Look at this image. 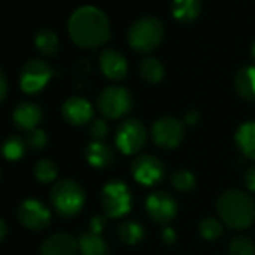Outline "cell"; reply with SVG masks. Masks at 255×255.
I'll return each instance as SVG.
<instances>
[{"label":"cell","mask_w":255,"mask_h":255,"mask_svg":"<svg viewBox=\"0 0 255 255\" xmlns=\"http://www.w3.org/2000/svg\"><path fill=\"white\" fill-rule=\"evenodd\" d=\"M117 236L126 245H137L144 239V228L135 221H123L117 225Z\"/></svg>","instance_id":"23"},{"label":"cell","mask_w":255,"mask_h":255,"mask_svg":"<svg viewBox=\"0 0 255 255\" xmlns=\"http://www.w3.org/2000/svg\"><path fill=\"white\" fill-rule=\"evenodd\" d=\"M17 218L23 227L32 231H42L51 222L50 209L39 200H24L17 209Z\"/></svg>","instance_id":"10"},{"label":"cell","mask_w":255,"mask_h":255,"mask_svg":"<svg viewBox=\"0 0 255 255\" xmlns=\"http://www.w3.org/2000/svg\"><path fill=\"white\" fill-rule=\"evenodd\" d=\"M68 32L74 44L81 48H98L107 44L111 36L108 17L92 5L80 6L72 12Z\"/></svg>","instance_id":"1"},{"label":"cell","mask_w":255,"mask_h":255,"mask_svg":"<svg viewBox=\"0 0 255 255\" xmlns=\"http://www.w3.org/2000/svg\"><path fill=\"white\" fill-rule=\"evenodd\" d=\"M35 45L38 48V51L47 57H54L57 56L59 50H60V42L57 35L50 30V29H41L36 36H35Z\"/></svg>","instance_id":"21"},{"label":"cell","mask_w":255,"mask_h":255,"mask_svg":"<svg viewBox=\"0 0 255 255\" xmlns=\"http://www.w3.org/2000/svg\"><path fill=\"white\" fill-rule=\"evenodd\" d=\"M147 140L146 126L138 119H128L122 122L116 131V146L125 155H135L138 153Z\"/></svg>","instance_id":"6"},{"label":"cell","mask_w":255,"mask_h":255,"mask_svg":"<svg viewBox=\"0 0 255 255\" xmlns=\"http://www.w3.org/2000/svg\"><path fill=\"white\" fill-rule=\"evenodd\" d=\"M234 89L245 101H255V66H243L237 71Z\"/></svg>","instance_id":"18"},{"label":"cell","mask_w":255,"mask_h":255,"mask_svg":"<svg viewBox=\"0 0 255 255\" xmlns=\"http://www.w3.org/2000/svg\"><path fill=\"white\" fill-rule=\"evenodd\" d=\"M251 57H252V60L255 62V42H254L252 47H251Z\"/></svg>","instance_id":"38"},{"label":"cell","mask_w":255,"mask_h":255,"mask_svg":"<svg viewBox=\"0 0 255 255\" xmlns=\"http://www.w3.org/2000/svg\"><path fill=\"white\" fill-rule=\"evenodd\" d=\"M35 177L41 183H53L57 177V165L51 159H41L35 165Z\"/></svg>","instance_id":"26"},{"label":"cell","mask_w":255,"mask_h":255,"mask_svg":"<svg viewBox=\"0 0 255 255\" xmlns=\"http://www.w3.org/2000/svg\"><path fill=\"white\" fill-rule=\"evenodd\" d=\"M78 249L81 255H105L107 243L99 234L84 233L78 239Z\"/></svg>","instance_id":"22"},{"label":"cell","mask_w":255,"mask_h":255,"mask_svg":"<svg viewBox=\"0 0 255 255\" xmlns=\"http://www.w3.org/2000/svg\"><path fill=\"white\" fill-rule=\"evenodd\" d=\"M161 239H162V242H164L165 245L174 243V242H176V233H174V230L170 228V227L164 228L162 233H161Z\"/></svg>","instance_id":"34"},{"label":"cell","mask_w":255,"mask_h":255,"mask_svg":"<svg viewBox=\"0 0 255 255\" xmlns=\"http://www.w3.org/2000/svg\"><path fill=\"white\" fill-rule=\"evenodd\" d=\"M165 35L164 24L159 18L143 17L134 21L128 30V42L138 53H152L156 50Z\"/></svg>","instance_id":"3"},{"label":"cell","mask_w":255,"mask_h":255,"mask_svg":"<svg viewBox=\"0 0 255 255\" xmlns=\"http://www.w3.org/2000/svg\"><path fill=\"white\" fill-rule=\"evenodd\" d=\"M245 185L251 192L255 194V165L245 173Z\"/></svg>","instance_id":"32"},{"label":"cell","mask_w":255,"mask_h":255,"mask_svg":"<svg viewBox=\"0 0 255 255\" xmlns=\"http://www.w3.org/2000/svg\"><path fill=\"white\" fill-rule=\"evenodd\" d=\"M63 119L74 126H83L89 123L93 117L92 104L81 96H71L62 105Z\"/></svg>","instance_id":"13"},{"label":"cell","mask_w":255,"mask_h":255,"mask_svg":"<svg viewBox=\"0 0 255 255\" xmlns=\"http://www.w3.org/2000/svg\"><path fill=\"white\" fill-rule=\"evenodd\" d=\"M185 137L183 123L171 116L159 117L152 126V138L161 149H176Z\"/></svg>","instance_id":"9"},{"label":"cell","mask_w":255,"mask_h":255,"mask_svg":"<svg viewBox=\"0 0 255 255\" xmlns=\"http://www.w3.org/2000/svg\"><path fill=\"white\" fill-rule=\"evenodd\" d=\"M27 150V143L26 138H21L20 135H12L5 140L2 146V155L8 161H20Z\"/></svg>","instance_id":"25"},{"label":"cell","mask_w":255,"mask_h":255,"mask_svg":"<svg viewBox=\"0 0 255 255\" xmlns=\"http://www.w3.org/2000/svg\"><path fill=\"white\" fill-rule=\"evenodd\" d=\"M173 17L180 23H192L201 14V0H173Z\"/></svg>","instance_id":"20"},{"label":"cell","mask_w":255,"mask_h":255,"mask_svg":"<svg viewBox=\"0 0 255 255\" xmlns=\"http://www.w3.org/2000/svg\"><path fill=\"white\" fill-rule=\"evenodd\" d=\"M8 93V80L6 75L3 74V71L0 69V102H3Z\"/></svg>","instance_id":"35"},{"label":"cell","mask_w":255,"mask_h":255,"mask_svg":"<svg viewBox=\"0 0 255 255\" xmlns=\"http://www.w3.org/2000/svg\"><path fill=\"white\" fill-rule=\"evenodd\" d=\"M171 183H173V186L177 191H180V192H189L191 189L195 188V176L189 170L180 168V170H176L171 174Z\"/></svg>","instance_id":"27"},{"label":"cell","mask_w":255,"mask_h":255,"mask_svg":"<svg viewBox=\"0 0 255 255\" xmlns=\"http://www.w3.org/2000/svg\"><path fill=\"white\" fill-rule=\"evenodd\" d=\"M132 95L122 86L105 87L96 99L99 113L107 119H120L126 116L132 108Z\"/></svg>","instance_id":"5"},{"label":"cell","mask_w":255,"mask_h":255,"mask_svg":"<svg viewBox=\"0 0 255 255\" xmlns=\"http://www.w3.org/2000/svg\"><path fill=\"white\" fill-rule=\"evenodd\" d=\"M99 66L102 74L113 81H120L128 74V62L125 56L114 48H107L99 54Z\"/></svg>","instance_id":"14"},{"label":"cell","mask_w":255,"mask_h":255,"mask_svg":"<svg viewBox=\"0 0 255 255\" xmlns=\"http://www.w3.org/2000/svg\"><path fill=\"white\" fill-rule=\"evenodd\" d=\"M50 201L59 216L72 218L81 212L86 203V192L77 182L65 179L53 185Z\"/></svg>","instance_id":"4"},{"label":"cell","mask_w":255,"mask_h":255,"mask_svg":"<svg viewBox=\"0 0 255 255\" xmlns=\"http://www.w3.org/2000/svg\"><path fill=\"white\" fill-rule=\"evenodd\" d=\"M230 255H255V243L246 236H237L230 242Z\"/></svg>","instance_id":"29"},{"label":"cell","mask_w":255,"mask_h":255,"mask_svg":"<svg viewBox=\"0 0 255 255\" xmlns=\"http://www.w3.org/2000/svg\"><path fill=\"white\" fill-rule=\"evenodd\" d=\"M200 122V113L197 110H189L186 114H185V123L189 125V126H194Z\"/></svg>","instance_id":"36"},{"label":"cell","mask_w":255,"mask_h":255,"mask_svg":"<svg viewBox=\"0 0 255 255\" xmlns=\"http://www.w3.org/2000/svg\"><path fill=\"white\" fill-rule=\"evenodd\" d=\"M239 150L249 159H255V120L240 125L234 135Z\"/></svg>","instance_id":"19"},{"label":"cell","mask_w":255,"mask_h":255,"mask_svg":"<svg viewBox=\"0 0 255 255\" xmlns=\"http://www.w3.org/2000/svg\"><path fill=\"white\" fill-rule=\"evenodd\" d=\"M14 125L20 131L30 132L36 129L38 125L42 120V110L35 102H21L15 107L12 113Z\"/></svg>","instance_id":"15"},{"label":"cell","mask_w":255,"mask_h":255,"mask_svg":"<svg viewBox=\"0 0 255 255\" xmlns=\"http://www.w3.org/2000/svg\"><path fill=\"white\" fill-rule=\"evenodd\" d=\"M53 69L42 59L27 60L20 72V87L27 95L39 93L51 80Z\"/></svg>","instance_id":"8"},{"label":"cell","mask_w":255,"mask_h":255,"mask_svg":"<svg viewBox=\"0 0 255 255\" xmlns=\"http://www.w3.org/2000/svg\"><path fill=\"white\" fill-rule=\"evenodd\" d=\"M89 135L93 141H104L108 135V125L104 119H96L89 126Z\"/></svg>","instance_id":"31"},{"label":"cell","mask_w":255,"mask_h":255,"mask_svg":"<svg viewBox=\"0 0 255 255\" xmlns=\"http://www.w3.org/2000/svg\"><path fill=\"white\" fill-rule=\"evenodd\" d=\"M101 204L107 216L120 218L131 210V192L123 182L110 180L101 192Z\"/></svg>","instance_id":"7"},{"label":"cell","mask_w":255,"mask_h":255,"mask_svg":"<svg viewBox=\"0 0 255 255\" xmlns=\"http://www.w3.org/2000/svg\"><path fill=\"white\" fill-rule=\"evenodd\" d=\"M26 143H27V147L32 149V150H42L45 149L47 143H48V137L45 134V131L42 129H33L30 132H27V137H26Z\"/></svg>","instance_id":"30"},{"label":"cell","mask_w":255,"mask_h":255,"mask_svg":"<svg viewBox=\"0 0 255 255\" xmlns=\"http://www.w3.org/2000/svg\"><path fill=\"white\" fill-rule=\"evenodd\" d=\"M198 231H200V234H201L203 239H206V240H216L218 237L222 236L224 227H222V224L216 218L209 216V218H204L200 222Z\"/></svg>","instance_id":"28"},{"label":"cell","mask_w":255,"mask_h":255,"mask_svg":"<svg viewBox=\"0 0 255 255\" xmlns=\"http://www.w3.org/2000/svg\"><path fill=\"white\" fill-rule=\"evenodd\" d=\"M131 173L138 183L153 186L165 177V167L158 158L152 155H141L132 161Z\"/></svg>","instance_id":"11"},{"label":"cell","mask_w":255,"mask_h":255,"mask_svg":"<svg viewBox=\"0 0 255 255\" xmlns=\"http://www.w3.org/2000/svg\"><path fill=\"white\" fill-rule=\"evenodd\" d=\"M216 210L222 222L233 230L249 228L255 221V201L240 189L222 192L216 201Z\"/></svg>","instance_id":"2"},{"label":"cell","mask_w":255,"mask_h":255,"mask_svg":"<svg viewBox=\"0 0 255 255\" xmlns=\"http://www.w3.org/2000/svg\"><path fill=\"white\" fill-rule=\"evenodd\" d=\"M6 234H8V225L2 218H0V242L6 237Z\"/></svg>","instance_id":"37"},{"label":"cell","mask_w":255,"mask_h":255,"mask_svg":"<svg viewBox=\"0 0 255 255\" xmlns=\"http://www.w3.org/2000/svg\"><path fill=\"white\" fill-rule=\"evenodd\" d=\"M104 218L102 216H93L90 219V233H95V234H99L104 228Z\"/></svg>","instance_id":"33"},{"label":"cell","mask_w":255,"mask_h":255,"mask_svg":"<svg viewBox=\"0 0 255 255\" xmlns=\"http://www.w3.org/2000/svg\"><path fill=\"white\" fill-rule=\"evenodd\" d=\"M146 210L152 221L158 224H168L177 215V203L170 194L158 191L147 197Z\"/></svg>","instance_id":"12"},{"label":"cell","mask_w":255,"mask_h":255,"mask_svg":"<svg viewBox=\"0 0 255 255\" xmlns=\"http://www.w3.org/2000/svg\"><path fill=\"white\" fill-rule=\"evenodd\" d=\"M140 75L150 84L159 83L165 75V68L156 57H144L140 63Z\"/></svg>","instance_id":"24"},{"label":"cell","mask_w":255,"mask_h":255,"mask_svg":"<svg viewBox=\"0 0 255 255\" xmlns=\"http://www.w3.org/2000/svg\"><path fill=\"white\" fill-rule=\"evenodd\" d=\"M78 240L66 233H56L47 237L41 245V255H75Z\"/></svg>","instance_id":"16"},{"label":"cell","mask_w":255,"mask_h":255,"mask_svg":"<svg viewBox=\"0 0 255 255\" xmlns=\"http://www.w3.org/2000/svg\"><path fill=\"white\" fill-rule=\"evenodd\" d=\"M86 161L95 168H105L113 164L114 152L104 141H92L84 150Z\"/></svg>","instance_id":"17"}]
</instances>
